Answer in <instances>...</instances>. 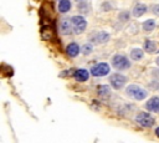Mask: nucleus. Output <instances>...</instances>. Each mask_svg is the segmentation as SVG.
Wrapping results in <instances>:
<instances>
[{"label":"nucleus","instance_id":"f257e3e1","mask_svg":"<svg viewBox=\"0 0 159 143\" xmlns=\"http://www.w3.org/2000/svg\"><path fill=\"white\" fill-rule=\"evenodd\" d=\"M125 93L129 98H132L134 101H143L148 97V91L138 85H134V83H130L125 87Z\"/></svg>","mask_w":159,"mask_h":143},{"label":"nucleus","instance_id":"f03ea898","mask_svg":"<svg viewBox=\"0 0 159 143\" xmlns=\"http://www.w3.org/2000/svg\"><path fill=\"white\" fill-rule=\"evenodd\" d=\"M134 121H135L140 127H143V128H150V127H153L154 123H155L154 117H153L149 112H144V111L138 112V113L135 114V117H134Z\"/></svg>","mask_w":159,"mask_h":143},{"label":"nucleus","instance_id":"7ed1b4c3","mask_svg":"<svg viewBox=\"0 0 159 143\" xmlns=\"http://www.w3.org/2000/svg\"><path fill=\"white\" fill-rule=\"evenodd\" d=\"M112 66L118 71H125L132 66V63L127 56L122 53H117L112 57Z\"/></svg>","mask_w":159,"mask_h":143},{"label":"nucleus","instance_id":"20e7f679","mask_svg":"<svg viewBox=\"0 0 159 143\" xmlns=\"http://www.w3.org/2000/svg\"><path fill=\"white\" fill-rule=\"evenodd\" d=\"M71 22H72V27H73V32L80 35L83 34L87 29V21L82 15H75L71 17Z\"/></svg>","mask_w":159,"mask_h":143},{"label":"nucleus","instance_id":"39448f33","mask_svg":"<svg viewBox=\"0 0 159 143\" xmlns=\"http://www.w3.org/2000/svg\"><path fill=\"white\" fill-rule=\"evenodd\" d=\"M109 71H111V67L107 62H98L91 67L89 72L93 77H103V76H107Z\"/></svg>","mask_w":159,"mask_h":143},{"label":"nucleus","instance_id":"423d86ee","mask_svg":"<svg viewBox=\"0 0 159 143\" xmlns=\"http://www.w3.org/2000/svg\"><path fill=\"white\" fill-rule=\"evenodd\" d=\"M127 83V77L122 73H112L109 76V85L111 87H113L114 90H120L124 87V85Z\"/></svg>","mask_w":159,"mask_h":143},{"label":"nucleus","instance_id":"0eeeda50","mask_svg":"<svg viewBox=\"0 0 159 143\" xmlns=\"http://www.w3.org/2000/svg\"><path fill=\"white\" fill-rule=\"evenodd\" d=\"M58 31L61 35H71L73 32V27H72V22L68 19H62L58 24Z\"/></svg>","mask_w":159,"mask_h":143},{"label":"nucleus","instance_id":"6e6552de","mask_svg":"<svg viewBox=\"0 0 159 143\" xmlns=\"http://www.w3.org/2000/svg\"><path fill=\"white\" fill-rule=\"evenodd\" d=\"M145 109L152 113H159V96H153L145 102Z\"/></svg>","mask_w":159,"mask_h":143},{"label":"nucleus","instance_id":"1a4fd4ad","mask_svg":"<svg viewBox=\"0 0 159 143\" xmlns=\"http://www.w3.org/2000/svg\"><path fill=\"white\" fill-rule=\"evenodd\" d=\"M109 39H111V35H109L107 31H97V32L93 34V36H92V41H93L94 44H99V45L108 42Z\"/></svg>","mask_w":159,"mask_h":143},{"label":"nucleus","instance_id":"9d476101","mask_svg":"<svg viewBox=\"0 0 159 143\" xmlns=\"http://www.w3.org/2000/svg\"><path fill=\"white\" fill-rule=\"evenodd\" d=\"M72 77L77 81V82H86L89 78V72L84 68H77L73 71Z\"/></svg>","mask_w":159,"mask_h":143},{"label":"nucleus","instance_id":"9b49d317","mask_svg":"<svg viewBox=\"0 0 159 143\" xmlns=\"http://www.w3.org/2000/svg\"><path fill=\"white\" fill-rule=\"evenodd\" d=\"M148 7L145 4H142V2H137L134 6H133V10H132V15L134 17H140L143 16L145 12H147Z\"/></svg>","mask_w":159,"mask_h":143},{"label":"nucleus","instance_id":"f8f14e48","mask_svg":"<svg viewBox=\"0 0 159 143\" xmlns=\"http://www.w3.org/2000/svg\"><path fill=\"white\" fill-rule=\"evenodd\" d=\"M66 52H67V55L70 57H76L81 52V47H80V45L77 42H70L67 45V47H66Z\"/></svg>","mask_w":159,"mask_h":143},{"label":"nucleus","instance_id":"ddd939ff","mask_svg":"<svg viewBox=\"0 0 159 143\" xmlns=\"http://www.w3.org/2000/svg\"><path fill=\"white\" fill-rule=\"evenodd\" d=\"M97 93L102 98H109L112 95V91H111V87L107 85H98L97 86Z\"/></svg>","mask_w":159,"mask_h":143},{"label":"nucleus","instance_id":"4468645a","mask_svg":"<svg viewBox=\"0 0 159 143\" xmlns=\"http://www.w3.org/2000/svg\"><path fill=\"white\" fill-rule=\"evenodd\" d=\"M144 50H142V48H139V47H134V48H132L130 50V52H129V57H130V60H133V61H140V60H143V57H144Z\"/></svg>","mask_w":159,"mask_h":143},{"label":"nucleus","instance_id":"2eb2a0df","mask_svg":"<svg viewBox=\"0 0 159 143\" xmlns=\"http://www.w3.org/2000/svg\"><path fill=\"white\" fill-rule=\"evenodd\" d=\"M143 47H144L143 50H144L145 52H148V53H154V52L158 51V45H157V42L153 41V40H145Z\"/></svg>","mask_w":159,"mask_h":143},{"label":"nucleus","instance_id":"dca6fc26","mask_svg":"<svg viewBox=\"0 0 159 143\" xmlns=\"http://www.w3.org/2000/svg\"><path fill=\"white\" fill-rule=\"evenodd\" d=\"M57 9L61 14H66L72 9V1L71 0H60Z\"/></svg>","mask_w":159,"mask_h":143},{"label":"nucleus","instance_id":"f3484780","mask_svg":"<svg viewBox=\"0 0 159 143\" xmlns=\"http://www.w3.org/2000/svg\"><path fill=\"white\" fill-rule=\"evenodd\" d=\"M155 27H157V24H155V20L154 19H148V20H145L142 24V29L145 32H152Z\"/></svg>","mask_w":159,"mask_h":143},{"label":"nucleus","instance_id":"a211bd4d","mask_svg":"<svg viewBox=\"0 0 159 143\" xmlns=\"http://www.w3.org/2000/svg\"><path fill=\"white\" fill-rule=\"evenodd\" d=\"M129 19H130V12L128 10H123L118 14V20L120 22H127V21H129Z\"/></svg>","mask_w":159,"mask_h":143},{"label":"nucleus","instance_id":"6ab92c4d","mask_svg":"<svg viewBox=\"0 0 159 143\" xmlns=\"http://www.w3.org/2000/svg\"><path fill=\"white\" fill-rule=\"evenodd\" d=\"M92 51H93V45L89 44V42H86V44L81 47V52H82L83 55H89V53H92Z\"/></svg>","mask_w":159,"mask_h":143},{"label":"nucleus","instance_id":"aec40b11","mask_svg":"<svg viewBox=\"0 0 159 143\" xmlns=\"http://www.w3.org/2000/svg\"><path fill=\"white\" fill-rule=\"evenodd\" d=\"M101 7H102V11H109V10L114 9V4L111 2V1H104V2L101 5Z\"/></svg>","mask_w":159,"mask_h":143},{"label":"nucleus","instance_id":"412c9836","mask_svg":"<svg viewBox=\"0 0 159 143\" xmlns=\"http://www.w3.org/2000/svg\"><path fill=\"white\" fill-rule=\"evenodd\" d=\"M148 87H149V90H153V91H157V90H159V80H153V81H150L149 83H148Z\"/></svg>","mask_w":159,"mask_h":143},{"label":"nucleus","instance_id":"4be33fe9","mask_svg":"<svg viewBox=\"0 0 159 143\" xmlns=\"http://www.w3.org/2000/svg\"><path fill=\"white\" fill-rule=\"evenodd\" d=\"M152 12L154 14V15H157V16H159V4H154L153 6H152Z\"/></svg>","mask_w":159,"mask_h":143},{"label":"nucleus","instance_id":"5701e85b","mask_svg":"<svg viewBox=\"0 0 159 143\" xmlns=\"http://www.w3.org/2000/svg\"><path fill=\"white\" fill-rule=\"evenodd\" d=\"M152 76L154 77V78H159V67H157V68H154L153 71H152Z\"/></svg>","mask_w":159,"mask_h":143},{"label":"nucleus","instance_id":"b1692460","mask_svg":"<svg viewBox=\"0 0 159 143\" xmlns=\"http://www.w3.org/2000/svg\"><path fill=\"white\" fill-rule=\"evenodd\" d=\"M154 133H155V136H157V137L159 138V127H157V128H155V131H154Z\"/></svg>","mask_w":159,"mask_h":143},{"label":"nucleus","instance_id":"393cba45","mask_svg":"<svg viewBox=\"0 0 159 143\" xmlns=\"http://www.w3.org/2000/svg\"><path fill=\"white\" fill-rule=\"evenodd\" d=\"M155 63H157V66L159 67V56H158V57L155 58Z\"/></svg>","mask_w":159,"mask_h":143},{"label":"nucleus","instance_id":"a878e982","mask_svg":"<svg viewBox=\"0 0 159 143\" xmlns=\"http://www.w3.org/2000/svg\"><path fill=\"white\" fill-rule=\"evenodd\" d=\"M58 1H60V0H58Z\"/></svg>","mask_w":159,"mask_h":143}]
</instances>
